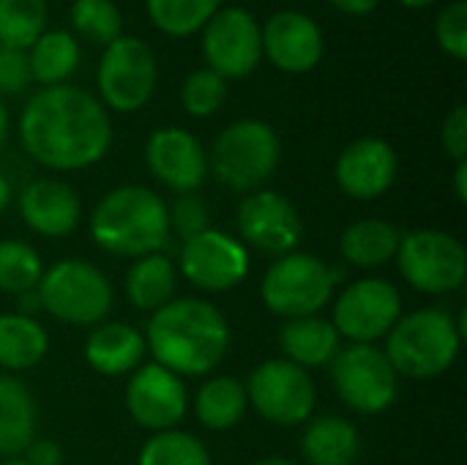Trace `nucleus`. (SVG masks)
I'll list each match as a JSON object with an SVG mask.
<instances>
[{
	"label": "nucleus",
	"mask_w": 467,
	"mask_h": 465,
	"mask_svg": "<svg viewBox=\"0 0 467 465\" xmlns=\"http://www.w3.org/2000/svg\"><path fill=\"white\" fill-rule=\"evenodd\" d=\"M454 192H457V200L467 203V159L465 162H457V170H454Z\"/></svg>",
	"instance_id": "43"
},
{
	"label": "nucleus",
	"mask_w": 467,
	"mask_h": 465,
	"mask_svg": "<svg viewBox=\"0 0 467 465\" xmlns=\"http://www.w3.org/2000/svg\"><path fill=\"white\" fill-rule=\"evenodd\" d=\"M41 310L71 326H93L112 310L109 280L88 260L66 258L41 274Z\"/></svg>",
	"instance_id": "7"
},
{
	"label": "nucleus",
	"mask_w": 467,
	"mask_h": 465,
	"mask_svg": "<svg viewBox=\"0 0 467 465\" xmlns=\"http://www.w3.org/2000/svg\"><path fill=\"white\" fill-rule=\"evenodd\" d=\"M0 465H27L22 458H8V460H3Z\"/></svg>",
	"instance_id": "48"
},
{
	"label": "nucleus",
	"mask_w": 467,
	"mask_h": 465,
	"mask_svg": "<svg viewBox=\"0 0 467 465\" xmlns=\"http://www.w3.org/2000/svg\"><path fill=\"white\" fill-rule=\"evenodd\" d=\"M227 101V82L211 69H194L181 88V104L192 118H211Z\"/></svg>",
	"instance_id": "35"
},
{
	"label": "nucleus",
	"mask_w": 467,
	"mask_h": 465,
	"mask_svg": "<svg viewBox=\"0 0 467 465\" xmlns=\"http://www.w3.org/2000/svg\"><path fill=\"white\" fill-rule=\"evenodd\" d=\"M263 38V58L271 60L285 74H306L312 71L326 52V38L320 25L293 8H282L268 16L265 25H260Z\"/></svg>",
	"instance_id": "17"
},
{
	"label": "nucleus",
	"mask_w": 467,
	"mask_h": 465,
	"mask_svg": "<svg viewBox=\"0 0 467 465\" xmlns=\"http://www.w3.org/2000/svg\"><path fill=\"white\" fill-rule=\"evenodd\" d=\"M47 0H0V41L27 52L47 30Z\"/></svg>",
	"instance_id": "31"
},
{
	"label": "nucleus",
	"mask_w": 467,
	"mask_h": 465,
	"mask_svg": "<svg viewBox=\"0 0 467 465\" xmlns=\"http://www.w3.org/2000/svg\"><path fill=\"white\" fill-rule=\"evenodd\" d=\"M405 8H430L432 3H438V0H400Z\"/></svg>",
	"instance_id": "46"
},
{
	"label": "nucleus",
	"mask_w": 467,
	"mask_h": 465,
	"mask_svg": "<svg viewBox=\"0 0 467 465\" xmlns=\"http://www.w3.org/2000/svg\"><path fill=\"white\" fill-rule=\"evenodd\" d=\"M252 465H296L293 460H287V458H263V460H257V463H252Z\"/></svg>",
	"instance_id": "47"
},
{
	"label": "nucleus",
	"mask_w": 467,
	"mask_h": 465,
	"mask_svg": "<svg viewBox=\"0 0 467 465\" xmlns=\"http://www.w3.org/2000/svg\"><path fill=\"white\" fill-rule=\"evenodd\" d=\"M90 236L118 258H145L161 249L170 236L164 200L145 186H118L107 192L93 217Z\"/></svg>",
	"instance_id": "3"
},
{
	"label": "nucleus",
	"mask_w": 467,
	"mask_h": 465,
	"mask_svg": "<svg viewBox=\"0 0 467 465\" xmlns=\"http://www.w3.org/2000/svg\"><path fill=\"white\" fill-rule=\"evenodd\" d=\"M331 378L342 403L364 417L383 414L400 395V375L375 345H350L331 362Z\"/></svg>",
	"instance_id": "10"
},
{
	"label": "nucleus",
	"mask_w": 467,
	"mask_h": 465,
	"mask_svg": "<svg viewBox=\"0 0 467 465\" xmlns=\"http://www.w3.org/2000/svg\"><path fill=\"white\" fill-rule=\"evenodd\" d=\"M435 41L438 47L454 58V60H467V3L454 0L449 3L438 19H435Z\"/></svg>",
	"instance_id": "36"
},
{
	"label": "nucleus",
	"mask_w": 467,
	"mask_h": 465,
	"mask_svg": "<svg viewBox=\"0 0 467 465\" xmlns=\"http://www.w3.org/2000/svg\"><path fill=\"white\" fill-rule=\"evenodd\" d=\"M200 33L205 69L216 71L224 82L249 77L263 60L260 22L238 5H222Z\"/></svg>",
	"instance_id": "12"
},
{
	"label": "nucleus",
	"mask_w": 467,
	"mask_h": 465,
	"mask_svg": "<svg viewBox=\"0 0 467 465\" xmlns=\"http://www.w3.org/2000/svg\"><path fill=\"white\" fill-rule=\"evenodd\" d=\"M301 449L312 465H353L361 452V436L353 422L323 417L306 425Z\"/></svg>",
	"instance_id": "25"
},
{
	"label": "nucleus",
	"mask_w": 467,
	"mask_h": 465,
	"mask_svg": "<svg viewBox=\"0 0 467 465\" xmlns=\"http://www.w3.org/2000/svg\"><path fill=\"white\" fill-rule=\"evenodd\" d=\"M19 214L33 233L47 238H63L77 230L82 203L68 184L55 178H38L22 189Z\"/></svg>",
	"instance_id": "20"
},
{
	"label": "nucleus",
	"mask_w": 467,
	"mask_h": 465,
	"mask_svg": "<svg viewBox=\"0 0 467 465\" xmlns=\"http://www.w3.org/2000/svg\"><path fill=\"white\" fill-rule=\"evenodd\" d=\"M465 337V312L454 321L446 310L430 307L402 315L386 334V356L397 375L432 381L451 370Z\"/></svg>",
	"instance_id": "4"
},
{
	"label": "nucleus",
	"mask_w": 467,
	"mask_h": 465,
	"mask_svg": "<svg viewBox=\"0 0 467 465\" xmlns=\"http://www.w3.org/2000/svg\"><path fill=\"white\" fill-rule=\"evenodd\" d=\"M145 348L159 367L175 375H205L222 365L230 348V326L202 299H172L150 315Z\"/></svg>",
	"instance_id": "2"
},
{
	"label": "nucleus",
	"mask_w": 467,
	"mask_h": 465,
	"mask_svg": "<svg viewBox=\"0 0 467 465\" xmlns=\"http://www.w3.org/2000/svg\"><path fill=\"white\" fill-rule=\"evenodd\" d=\"M175 285H178L175 269L159 252L137 258L126 274V296L137 310L145 312H156L164 304H170L175 296Z\"/></svg>",
	"instance_id": "29"
},
{
	"label": "nucleus",
	"mask_w": 467,
	"mask_h": 465,
	"mask_svg": "<svg viewBox=\"0 0 467 465\" xmlns=\"http://www.w3.org/2000/svg\"><path fill=\"white\" fill-rule=\"evenodd\" d=\"M30 85V66L27 52L14 49L0 41V96L3 93H22Z\"/></svg>",
	"instance_id": "38"
},
{
	"label": "nucleus",
	"mask_w": 467,
	"mask_h": 465,
	"mask_svg": "<svg viewBox=\"0 0 467 465\" xmlns=\"http://www.w3.org/2000/svg\"><path fill=\"white\" fill-rule=\"evenodd\" d=\"M41 274H44L41 258L30 244L19 238L0 241V291L3 293L19 296V293L36 291L41 282Z\"/></svg>",
	"instance_id": "32"
},
{
	"label": "nucleus",
	"mask_w": 467,
	"mask_h": 465,
	"mask_svg": "<svg viewBox=\"0 0 467 465\" xmlns=\"http://www.w3.org/2000/svg\"><path fill=\"white\" fill-rule=\"evenodd\" d=\"M27 465H60L63 463V449L57 441H49V439H33L25 449V458Z\"/></svg>",
	"instance_id": "40"
},
{
	"label": "nucleus",
	"mask_w": 467,
	"mask_h": 465,
	"mask_svg": "<svg viewBox=\"0 0 467 465\" xmlns=\"http://www.w3.org/2000/svg\"><path fill=\"white\" fill-rule=\"evenodd\" d=\"M49 348V337L36 318L8 312L0 315V367L5 370H30L36 367Z\"/></svg>",
	"instance_id": "28"
},
{
	"label": "nucleus",
	"mask_w": 467,
	"mask_h": 465,
	"mask_svg": "<svg viewBox=\"0 0 467 465\" xmlns=\"http://www.w3.org/2000/svg\"><path fill=\"white\" fill-rule=\"evenodd\" d=\"M145 162L156 181L181 195L200 189L208 173V159L200 140L181 126L156 129L145 143Z\"/></svg>",
	"instance_id": "18"
},
{
	"label": "nucleus",
	"mask_w": 467,
	"mask_h": 465,
	"mask_svg": "<svg viewBox=\"0 0 467 465\" xmlns=\"http://www.w3.org/2000/svg\"><path fill=\"white\" fill-rule=\"evenodd\" d=\"M279 348L287 362L298 367H323L339 354V334L331 321L320 315L290 318L279 332Z\"/></svg>",
	"instance_id": "22"
},
{
	"label": "nucleus",
	"mask_w": 467,
	"mask_h": 465,
	"mask_svg": "<svg viewBox=\"0 0 467 465\" xmlns=\"http://www.w3.org/2000/svg\"><path fill=\"white\" fill-rule=\"evenodd\" d=\"M126 408L131 419L145 430H175L189 408L183 378L159 367L156 362L137 367L126 386Z\"/></svg>",
	"instance_id": "16"
},
{
	"label": "nucleus",
	"mask_w": 467,
	"mask_h": 465,
	"mask_svg": "<svg viewBox=\"0 0 467 465\" xmlns=\"http://www.w3.org/2000/svg\"><path fill=\"white\" fill-rule=\"evenodd\" d=\"M342 274L334 271L326 260L306 252H287L276 258V263L265 271L260 282L263 304L282 318H306L317 315L334 296L337 280Z\"/></svg>",
	"instance_id": "6"
},
{
	"label": "nucleus",
	"mask_w": 467,
	"mask_h": 465,
	"mask_svg": "<svg viewBox=\"0 0 467 465\" xmlns=\"http://www.w3.org/2000/svg\"><path fill=\"white\" fill-rule=\"evenodd\" d=\"M19 143L41 167L71 173L101 162L112 145L107 107L82 88L52 85L30 96L19 115Z\"/></svg>",
	"instance_id": "1"
},
{
	"label": "nucleus",
	"mask_w": 467,
	"mask_h": 465,
	"mask_svg": "<svg viewBox=\"0 0 467 465\" xmlns=\"http://www.w3.org/2000/svg\"><path fill=\"white\" fill-rule=\"evenodd\" d=\"M246 397L254 406V411L279 428H296L312 419L317 389L312 375L287 362V359H268L249 375Z\"/></svg>",
	"instance_id": "11"
},
{
	"label": "nucleus",
	"mask_w": 467,
	"mask_h": 465,
	"mask_svg": "<svg viewBox=\"0 0 467 465\" xmlns=\"http://www.w3.org/2000/svg\"><path fill=\"white\" fill-rule=\"evenodd\" d=\"M400 173V159L391 143L380 137H358L337 159V184L348 197L375 200L386 195Z\"/></svg>",
	"instance_id": "19"
},
{
	"label": "nucleus",
	"mask_w": 467,
	"mask_h": 465,
	"mask_svg": "<svg viewBox=\"0 0 467 465\" xmlns=\"http://www.w3.org/2000/svg\"><path fill=\"white\" fill-rule=\"evenodd\" d=\"M402 318V296L386 280H358L334 304V329L353 345H375Z\"/></svg>",
	"instance_id": "13"
},
{
	"label": "nucleus",
	"mask_w": 467,
	"mask_h": 465,
	"mask_svg": "<svg viewBox=\"0 0 467 465\" xmlns=\"http://www.w3.org/2000/svg\"><path fill=\"white\" fill-rule=\"evenodd\" d=\"M400 238V230L386 219H358L342 233L339 249L350 266L378 269L397 255Z\"/></svg>",
	"instance_id": "26"
},
{
	"label": "nucleus",
	"mask_w": 467,
	"mask_h": 465,
	"mask_svg": "<svg viewBox=\"0 0 467 465\" xmlns=\"http://www.w3.org/2000/svg\"><path fill=\"white\" fill-rule=\"evenodd\" d=\"M246 408H249L246 386L233 375H219L205 381L194 397V414L200 425L213 433L235 428L244 419Z\"/></svg>",
	"instance_id": "27"
},
{
	"label": "nucleus",
	"mask_w": 467,
	"mask_h": 465,
	"mask_svg": "<svg viewBox=\"0 0 467 465\" xmlns=\"http://www.w3.org/2000/svg\"><path fill=\"white\" fill-rule=\"evenodd\" d=\"M397 263L402 280L421 293H451L467 277L462 241L443 230H413L400 238Z\"/></svg>",
	"instance_id": "9"
},
{
	"label": "nucleus",
	"mask_w": 467,
	"mask_h": 465,
	"mask_svg": "<svg viewBox=\"0 0 467 465\" xmlns=\"http://www.w3.org/2000/svg\"><path fill=\"white\" fill-rule=\"evenodd\" d=\"M36 436V403L27 386L0 375V458H16Z\"/></svg>",
	"instance_id": "23"
},
{
	"label": "nucleus",
	"mask_w": 467,
	"mask_h": 465,
	"mask_svg": "<svg viewBox=\"0 0 467 465\" xmlns=\"http://www.w3.org/2000/svg\"><path fill=\"white\" fill-rule=\"evenodd\" d=\"M282 143L271 123L257 118H244L230 123L213 143L211 170L213 175L235 189L249 192L263 186L279 167Z\"/></svg>",
	"instance_id": "5"
},
{
	"label": "nucleus",
	"mask_w": 467,
	"mask_h": 465,
	"mask_svg": "<svg viewBox=\"0 0 467 465\" xmlns=\"http://www.w3.org/2000/svg\"><path fill=\"white\" fill-rule=\"evenodd\" d=\"M181 271L200 291H233L249 274V252L238 238L208 227L183 241Z\"/></svg>",
	"instance_id": "14"
},
{
	"label": "nucleus",
	"mask_w": 467,
	"mask_h": 465,
	"mask_svg": "<svg viewBox=\"0 0 467 465\" xmlns=\"http://www.w3.org/2000/svg\"><path fill=\"white\" fill-rule=\"evenodd\" d=\"M16 310H19V315H27V318H33L36 312H41V299H38V291L19 293V296H16Z\"/></svg>",
	"instance_id": "42"
},
{
	"label": "nucleus",
	"mask_w": 467,
	"mask_h": 465,
	"mask_svg": "<svg viewBox=\"0 0 467 465\" xmlns=\"http://www.w3.org/2000/svg\"><path fill=\"white\" fill-rule=\"evenodd\" d=\"M238 230L244 244L254 247L263 255H276V258L296 252L304 236V225L296 206L274 189H260L246 200H241Z\"/></svg>",
	"instance_id": "15"
},
{
	"label": "nucleus",
	"mask_w": 467,
	"mask_h": 465,
	"mask_svg": "<svg viewBox=\"0 0 467 465\" xmlns=\"http://www.w3.org/2000/svg\"><path fill=\"white\" fill-rule=\"evenodd\" d=\"M145 337L129 323H104L85 340V362L101 375H129L145 359Z\"/></svg>",
	"instance_id": "21"
},
{
	"label": "nucleus",
	"mask_w": 467,
	"mask_h": 465,
	"mask_svg": "<svg viewBox=\"0 0 467 465\" xmlns=\"http://www.w3.org/2000/svg\"><path fill=\"white\" fill-rule=\"evenodd\" d=\"M145 8L156 30L170 38H186L208 25L222 0H145Z\"/></svg>",
	"instance_id": "30"
},
{
	"label": "nucleus",
	"mask_w": 467,
	"mask_h": 465,
	"mask_svg": "<svg viewBox=\"0 0 467 465\" xmlns=\"http://www.w3.org/2000/svg\"><path fill=\"white\" fill-rule=\"evenodd\" d=\"M140 465H211V455L192 433L161 430L140 449Z\"/></svg>",
	"instance_id": "33"
},
{
	"label": "nucleus",
	"mask_w": 467,
	"mask_h": 465,
	"mask_svg": "<svg viewBox=\"0 0 467 465\" xmlns=\"http://www.w3.org/2000/svg\"><path fill=\"white\" fill-rule=\"evenodd\" d=\"M96 82L104 107L115 112L142 110L159 82V63L150 44L137 36H118L104 47Z\"/></svg>",
	"instance_id": "8"
},
{
	"label": "nucleus",
	"mask_w": 467,
	"mask_h": 465,
	"mask_svg": "<svg viewBox=\"0 0 467 465\" xmlns=\"http://www.w3.org/2000/svg\"><path fill=\"white\" fill-rule=\"evenodd\" d=\"M8 107H5V101H3V96H0V148L5 145V140H8Z\"/></svg>",
	"instance_id": "44"
},
{
	"label": "nucleus",
	"mask_w": 467,
	"mask_h": 465,
	"mask_svg": "<svg viewBox=\"0 0 467 465\" xmlns=\"http://www.w3.org/2000/svg\"><path fill=\"white\" fill-rule=\"evenodd\" d=\"M30 79L41 88L66 85V79L79 66V44L77 36L63 27H47L36 44L27 49Z\"/></svg>",
	"instance_id": "24"
},
{
	"label": "nucleus",
	"mask_w": 467,
	"mask_h": 465,
	"mask_svg": "<svg viewBox=\"0 0 467 465\" xmlns=\"http://www.w3.org/2000/svg\"><path fill=\"white\" fill-rule=\"evenodd\" d=\"M8 200H11V186H8V181L0 175V214L8 208Z\"/></svg>",
	"instance_id": "45"
},
{
	"label": "nucleus",
	"mask_w": 467,
	"mask_h": 465,
	"mask_svg": "<svg viewBox=\"0 0 467 465\" xmlns=\"http://www.w3.org/2000/svg\"><path fill=\"white\" fill-rule=\"evenodd\" d=\"M441 143H443V151L454 159V162H465L467 159V107L465 104H457L446 121H443V129H441Z\"/></svg>",
	"instance_id": "39"
},
{
	"label": "nucleus",
	"mask_w": 467,
	"mask_h": 465,
	"mask_svg": "<svg viewBox=\"0 0 467 465\" xmlns=\"http://www.w3.org/2000/svg\"><path fill=\"white\" fill-rule=\"evenodd\" d=\"M328 3L337 11L350 14V16H367V14H372L380 5V0H328Z\"/></svg>",
	"instance_id": "41"
},
{
	"label": "nucleus",
	"mask_w": 467,
	"mask_h": 465,
	"mask_svg": "<svg viewBox=\"0 0 467 465\" xmlns=\"http://www.w3.org/2000/svg\"><path fill=\"white\" fill-rule=\"evenodd\" d=\"M170 217V227L186 241L202 230H208V208L202 206L200 197L194 195H181L172 206V211H167Z\"/></svg>",
	"instance_id": "37"
},
{
	"label": "nucleus",
	"mask_w": 467,
	"mask_h": 465,
	"mask_svg": "<svg viewBox=\"0 0 467 465\" xmlns=\"http://www.w3.org/2000/svg\"><path fill=\"white\" fill-rule=\"evenodd\" d=\"M71 25L82 38L101 44V47L123 36V16L112 0H74Z\"/></svg>",
	"instance_id": "34"
}]
</instances>
